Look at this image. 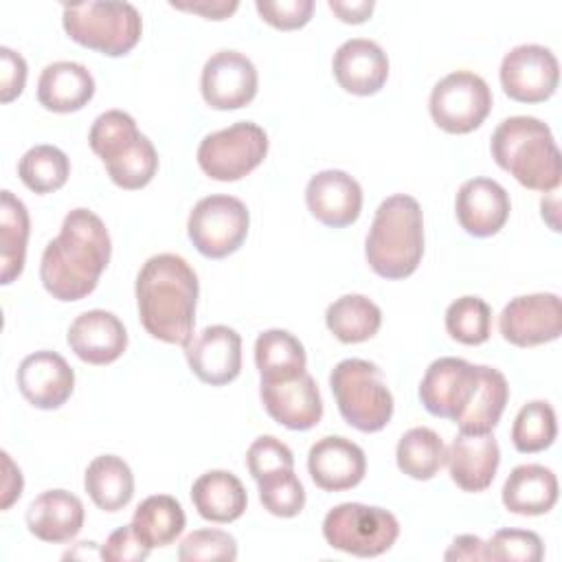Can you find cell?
Wrapping results in <instances>:
<instances>
[{"mask_svg":"<svg viewBox=\"0 0 562 562\" xmlns=\"http://www.w3.org/2000/svg\"><path fill=\"white\" fill-rule=\"evenodd\" d=\"M110 255L112 241L103 220L88 209H72L42 252V285L57 301H79L97 288Z\"/></svg>","mask_w":562,"mask_h":562,"instance_id":"cell-1","label":"cell"},{"mask_svg":"<svg viewBox=\"0 0 562 562\" xmlns=\"http://www.w3.org/2000/svg\"><path fill=\"white\" fill-rule=\"evenodd\" d=\"M198 294V274L180 255L149 257L136 277L138 316L147 334L184 347L193 336Z\"/></svg>","mask_w":562,"mask_h":562,"instance_id":"cell-2","label":"cell"},{"mask_svg":"<svg viewBox=\"0 0 562 562\" xmlns=\"http://www.w3.org/2000/svg\"><path fill=\"white\" fill-rule=\"evenodd\" d=\"M492 158L531 191H553L562 178V158L547 123L536 116H509L490 140Z\"/></svg>","mask_w":562,"mask_h":562,"instance_id":"cell-3","label":"cell"},{"mask_svg":"<svg viewBox=\"0 0 562 562\" xmlns=\"http://www.w3.org/2000/svg\"><path fill=\"white\" fill-rule=\"evenodd\" d=\"M364 257L371 270L384 279L411 277L424 257V215L413 195L386 198L371 222Z\"/></svg>","mask_w":562,"mask_h":562,"instance_id":"cell-4","label":"cell"},{"mask_svg":"<svg viewBox=\"0 0 562 562\" xmlns=\"http://www.w3.org/2000/svg\"><path fill=\"white\" fill-rule=\"evenodd\" d=\"M88 143L103 160L110 180L121 189H143L158 171L154 143L138 132L136 121L123 110L99 114L90 127Z\"/></svg>","mask_w":562,"mask_h":562,"instance_id":"cell-5","label":"cell"},{"mask_svg":"<svg viewBox=\"0 0 562 562\" xmlns=\"http://www.w3.org/2000/svg\"><path fill=\"white\" fill-rule=\"evenodd\" d=\"M61 24L68 37L108 57L130 53L143 33V20L130 2H77L64 4Z\"/></svg>","mask_w":562,"mask_h":562,"instance_id":"cell-6","label":"cell"},{"mask_svg":"<svg viewBox=\"0 0 562 562\" xmlns=\"http://www.w3.org/2000/svg\"><path fill=\"white\" fill-rule=\"evenodd\" d=\"M329 386L342 419L360 432H378L393 417V395L378 364L362 358L340 360Z\"/></svg>","mask_w":562,"mask_h":562,"instance_id":"cell-7","label":"cell"},{"mask_svg":"<svg viewBox=\"0 0 562 562\" xmlns=\"http://www.w3.org/2000/svg\"><path fill=\"white\" fill-rule=\"evenodd\" d=\"M323 536L338 551L375 558L395 544L400 522L389 509L364 503H340L325 514Z\"/></svg>","mask_w":562,"mask_h":562,"instance_id":"cell-8","label":"cell"},{"mask_svg":"<svg viewBox=\"0 0 562 562\" xmlns=\"http://www.w3.org/2000/svg\"><path fill=\"white\" fill-rule=\"evenodd\" d=\"M268 154V134L252 121L211 132L198 147L200 169L220 182H235L257 169Z\"/></svg>","mask_w":562,"mask_h":562,"instance_id":"cell-9","label":"cell"},{"mask_svg":"<svg viewBox=\"0 0 562 562\" xmlns=\"http://www.w3.org/2000/svg\"><path fill=\"white\" fill-rule=\"evenodd\" d=\"M248 226L246 204L239 198L215 193L195 202L187 220V235L200 255L224 259L244 244Z\"/></svg>","mask_w":562,"mask_h":562,"instance_id":"cell-10","label":"cell"},{"mask_svg":"<svg viewBox=\"0 0 562 562\" xmlns=\"http://www.w3.org/2000/svg\"><path fill=\"white\" fill-rule=\"evenodd\" d=\"M428 110L443 132L468 134L487 119L492 110V90L476 72L454 70L435 83Z\"/></svg>","mask_w":562,"mask_h":562,"instance_id":"cell-11","label":"cell"},{"mask_svg":"<svg viewBox=\"0 0 562 562\" xmlns=\"http://www.w3.org/2000/svg\"><path fill=\"white\" fill-rule=\"evenodd\" d=\"M498 77L509 99L518 103H540L555 92L560 66L547 46L520 44L505 53Z\"/></svg>","mask_w":562,"mask_h":562,"instance_id":"cell-12","label":"cell"},{"mask_svg":"<svg viewBox=\"0 0 562 562\" xmlns=\"http://www.w3.org/2000/svg\"><path fill=\"white\" fill-rule=\"evenodd\" d=\"M498 331L507 342L516 347H536L560 338V296L551 292H536L512 299L498 316Z\"/></svg>","mask_w":562,"mask_h":562,"instance_id":"cell-13","label":"cell"},{"mask_svg":"<svg viewBox=\"0 0 562 562\" xmlns=\"http://www.w3.org/2000/svg\"><path fill=\"white\" fill-rule=\"evenodd\" d=\"M476 382L479 364L452 356L437 358L428 364L419 382V400L430 415L457 422L468 408Z\"/></svg>","mask_w":562,"mask_h":562,"instance_id":"cell-14","label":"cell"},{"mask_svg":"<svg viewBox=\"0 0 562 562\" xmlns=\"http://www.w3.org/2000/svg\"><path fill=\"white\" fill-rule=\"evenodd\" d=\"M259 77L255 64L239 50L213 53L200 77V90L213 110H237L257 94Z\"/></svg>","mask_w":562,"mask_h":562,"instance_id":"cell-15","label":"cell"},{"mask_svg":"<svg viewBox=\"0 0 562 562\" xmlns=\"http://www.w3.org/2000/svg\"><path fill=\"white\" fill-rule=\"evenodd\" d=\"M259 397L266 413L290 430H310L323 417L321 391L307 371L285 380H261Z\"/></svg>","mask_w":562,"mask_h":562,"instance_id":"cell-16","label":"cell"},{"mask_svg":"<svg viewBox=\"0 0 562 562\" xmlns=\"http://www.w3.org/2000/svg\"><path fill=\"white\" fill-rule=\"evenodd\" d=\"M184 356L198 380L224 386L241 371V338L228 325H211L189 338Z\"/></svg>","mask_w":562,"mask_h":562,"instance_id":"cell-17","label":"cell"},{"mask_svg":"<svg viewBox=\"0 0 562 562\" xmlns=\"http://www.w3.org/2000/svg\"><path fill=\"white\" fill-rule=\"evenodd\" d=\"M18 389L22 397L42 411L66 404L75 389V371L57 351H33L18 367Z\"/></svg>","mask_w":562,"mask_h":562,"instance_id":"cell-18","label":"cell"},{"mask_svg":"<svg viewBox=\"0 0 562 562\" xmlns=\"http://www.w3.org/2000/svg\"><path fill=\"white\" fill-rule=\"evenodd\" d=\"M305 204L321 224L345 228L353 224L362 211V189L347 171L325 169L310 178Z\"/></svg>","mask_w":562,"mask_h":562,"instance_id":"cell-19","label":"cell"},{"mask_svg":"<svg viewBox=\"0 0 562 562\" xmlns=\"http://www.w3.org/2000/svg\"><path fill=\"white\" fill-rule=\"evenodd\" d=\"M307 470L312 481L325 492H342L356 487L367 472L364 450L347 437L327 435L307 452Z\"/></svg>","mask_w":562,"mask_h":562,"instance_id":"cell-20","label":"cell"},{"mask_svg":"<svg viewBox=\"0 0 562 562\" xmlns=\"http://www.w3.org/2000/svg\"><path fill=\"white\" fill-rule=\"evenodd\" d=\"M509 211L512 204L507 191L492 178H470L457 191L454 213L468 235H496L505 226Z\"/></svg>","mask_w":562,"mask_h":562,"instance_id":"cell-21","label":"cell"},{"mask_svg":"<svg viewBox=\"0 0 562 562\" xmlns=\"http://www.w3.org/2000/svg\"><path fill=\"white\" fill-rule=\"evenodd\" d=\"M331 70L342 90L358 97H369L382 90L386 83L389 57L373 40L351 37L336 48Z\"/></svg>","mask_w":562,"mask_h":562,"instance_id":"cell-22","label":"cell"},{"mask_svg":"<svg viewBox=\"0 0 562 562\" xmlns=\"http://www.w3.org/2000/svg\"><path fill=\"white\" fill-rule=\"evenodd\" d=\"M68 347L88 364H110L127 349V331L121 318L105 310H88L68 327Z\"/></svg>","mask_w":562,"mask_h":562,"instance_id":"cell-23","label":"cell"},{"mask_svg":"<svg viewBox=\"0 0 562 562\" xmlns=\"http://www.w3.org/2000/svg\"><path fill=\"white\" fill-rule=\"evenodd\" d=\"M446 463L450 479L463 492H483L492 485L501 463L498 441L492 432H459L446 448Z\"/></svg>","mask_w":562,"mask_h":562,"instance_id":"cell-24","label":"cell"},{"mask_svg":"<svg viewBox=\"0 0 562 562\" xmlns=\"http://www.w3.org/2000/svg\"><path fill=\"white\" fill-rule=\"evenodd\" d=\"M83 503L66 490H48L35 496L26 509L29 531L53 544L70 542L83 527Z\"/></svg>","mask_w":562,"mask_h":562,"instance_id":"cell-25","label":"cell"},{"mask_svg":"<svg viewBox=\"0 0 562 562\" xmlns=\"http://www.w3.org/2000/svg\"><path fill=\"white\" fill-rule=\"evenodd\" d=\"M92 94L94 77L79 61H53L37 79V101L50 112H77L88 105Z\"/></svg>","mask_w":562,"mask_h":562,"instance_id":"cell-26","label":"cell"},{"mask_svg":"<svg viewBox=\"0 0 562 562\" xmlns=\"http://www.w3.org/2000/svg\"><path fill=\"white\" fill-rule=\"evenodd\" d=\"M558 503L555 474L538 463L516 465L503 485V505L512 514L540 516Z\"/></svg>","mask_w":562,"mask_h":562,"instance_id":"cell-27","label":"cell"},{"mask_svg":"<svg viewBox=\"0 0 562 562\" xmlns=\"http://www.w3.org/2000/svg\"><path fill=\"white\" fill-rule=\"evenodd\" d=\"M191 501L198 514L211 522H233L248 505L241 481L228 470H209L193 481Z\"/></svg>","mask_w":562,"mask_h":562,"instance_id":"cell-28","label":"cell"},{"mask_svg":"<svg viewBox=\"0 0 562 562\" xmlns=\"http://www.w3.org/2000/svg\"><path fill=\"white\" fill-rule=\"evenodd\" d=\"M509 400V384L505 375L487 364H479V382L474 389V395L463 411V415L454 422L459 426V432H472V435H485L496 428L501 422V415Z\"/></svg>","mask_w":562,"mask_h":562,"instance_id":"cell-29","label":"cell"},{"mask_svg":"<svg viewBox=\"0 0 562 562\" xmlns=\"http://www.w3.org/2000/svg\"><path fill=\"white\" fill-rule=\"evenodd\" d=\"M31 220L24 202L9 189L0 195V281L9 285L24 270Z\"/></svg>","mask_w":562,"mask_h":562,"instance_id":"cell-30","label":"cell"},{"mask_svg":"<svg viewBox=\"0 0 562 562\" xmlns=\"http://www.w3.org/2000/svg\"><path fill=\"white\" fill-rule=\"evenodd\" d=\"M83 487L99 509L119 512L134 496V474L121 457L101 454L88 463Z\"/></svg>","mask_w":562,"mask_h":562,"instance_id":"cell-31","label":"cell"},{"mask_svg":"<svg viewBox=\"0 0 562 562\" xmlns=\"http://www.w3.org/2000/svg\"><path fill=\"white\" fill-rule=\"evenodd\" d=\"M187 516L182 505L169 494L147 496L132 516V527L136 536L149 547H167L171 544L184 529Z\"/></svg>","mask_w":562,"mask_h":562,"instance_id":"cell-32","label":"cell"},{"mask_svg":"<svg viewBox=\"0 0 562 562\" xmlns=\"http://www.w3.org/2000/svg\"><path fill=\"white\" fill-rule=\"evenodd\" d=\"M255 364L261 380L294 378L305 371V347L285 329H266L255 340Z\"/></svg>","mask_w":562,"mask_h":562,"instance_id":"cell-33","label":"cell"},{"mask_svg":"<svg viewBox=\"0 0 562 562\" xmlns=\"http://www.w3.org/2000/svg\"><path fill=\"white\" fill-rule=\"evenodd\" d=\"M325 325L340 342H364L378 334L382 312L364 294H345L327 307Z\"/></svg>","mask_w":562,"mask_h":562,"instance_id":"cell-34","label":"cell"},{"mask_svg":"<svg viewBox=\"0 0 562 562\" xmlns=\"http://www.w3.org/2000/svg\"><path fill=\"white\" fill-rule=\"evenodd\" d=\"M395 461L406 476L428 481L446 463V443L432 428L415 426L400 437Z\"/></svg>","mask_w":562,"mask_h":562,"instance_id":"cell-35","label":"cell"},{"mask_svg":"<svg viewBox=\"0 0 562 562\" xmlns=\"http://www.w3.org/2000/svg\"><path fill=\"white\" fill-rule=\"evenodd\" d=\"M18 176L35 193H53L66 184L70 160L55 145H35L20 158Z\"/></svg>","mask_w":562,"mask_h":562,"instance_id":"cell-36","label":"cell"},{"mask_svg":"<svg viewBox=\"0 0 562 562\" xmlns=\"http://www.w3.org/2000/svg\"><path fill=\"white\" fill-rule=\"evenodd\" d=\"M558 422L555 411L544 400L527 402L512 426V443L518 452L531 454L549 448L555 441Z\"/></svg>","mask_w":562,"mask_h":562,"instance_id":"cell-37","label":"cell"},{"mask_svg":"<svg viewBox=\"0 0 562 562\" xmlns=\"http://www.w3.org/2000/svg\"><path fill=\"white\" fill-rule=\"evenodd\" d=\"M446 331L461 345H483L492 331V310L481 296H461L446 310Z\"/></svg>","mask_w":562,"mask_h":562,"instance_id":"cell-38","label":"cell"},{"mask_svg":"<svg viewBox=\"0 0 562 562\" xmlns=\"http://www.w3.org/2000/svg\"><path fill=\"white\" fill-rule=\"evenodd\" d=\"M259 501L263 509L279 518H292L305 507V490L292 470H279L257 481Z\"/></svg>","mask_w":562,"mask_h":562,"instance_id":"cell-39","label":"cell"},{"mask_svg":"<svg viewBox=\"0 0 562 562\" xmlns=\"http://www.w3.org/2000/svg\"><path fill=\"white\" fill-rule=\"evenodd\" d=\"M178 558L182 562H231L237 558V542L228 531L222 529H195L182 538L178 547Z\"/></svg>","mask_w":562,"mask_h":562,"instance_id":"cell-40","label":"cell"},{"mask_svg":"<svg viewBox=\"0 0 562 562\" xmlns=\"http://www.w3.org/2000/svg\"><path fill=\"white\" fill-rule=\"evenodd\" d=\"M487 551L496 562H540L544 555L540 536L527 529H498L490 538Z\"/></svg>","mask_w":562,"mask_h":562,"instance_id":"cell-41","label":"cell"},{"mask_svg":"<svg viewBox=\"0 0 562 562\" xmlns=\"http://www.w3.org/2000/svg\"><path fill=\"white\" fill-rule=\"evenodd\" d=\"M246 465H248V472L252 474V479L259 481L266 474H272L279 470H292L294 457H292V450L283 441H279L272 435H263L250 443V448L246 452Z\"/></svg>","mask_w":562,"mask_h":562,"instance_id":"cell-42","label":"cell"},{"mask_svg":"<svg viewBox=\"0 0 562 562\" xmlns=\"http://www.w3.org/2000/svg\"><path fill=\"white\" fill-rule=\"evenodd\" d=\"M255 9L261 15V20L268 22L270 26L279 31H294L310 22L314 13V2L312 0H281V2L257 0Z\"/></svg>","mask_w":562,"mask_h":562,"instance_id":"cell-43","label":"cell"},{"mask_svg":"<svg viewBox=\"0 0 562 562\" xmlns=\"http://www.w3.org/2000/svg\"><path fill=\"white\" fill-rule=\"evenodd\" d=\"M149 551L151 549L136 536L130 522L108 536V540L99 549V558L105 562H143Z\"/></svg>","mask_w":562,"mask_h":562,"instance_id":"cell-44","label":"cell"},{"mask_svg":"<svg viewBox=\"0 0 562 562\" xmlns=\"http://www.w3.org/2000/svg\"><path fill=\"white\" fill-rule=\"evenodd\" d=\"M0 101L11 103L18 99L26 83V61L20 53H15L9 46H0Z\"/></svg>","mask_w":562,"mask_h":562,"instance_id":"cell-45","label":"cell"},{"mask_svg":"<svg viewBox=\"0 0 562 562\" xmlns=\"http://www.w3.org/2000/svg\"><path fill=\"white\" fill-rule=\"evenodd\" d=\"M446 560H490V551H487V542H483L479 536L472 533H461L452 540V544L448 547V551L443 553Z\"/></svg>","mask_w":562,"mask_h":562,"instance_id":"cell-46","label":"cell"},{"mask_svg":"<svg viewBox=\"0 0 562 562\" xmlns=\"http://www.w3.org/2000/svg\"><path fill=\"white\" fill-rule=\"evenodd\" d=\"M2 465H4V481H2V503H0V507L9 509L22 496L24 481H22L20 468L11 461V457L7 452H2Z\"/></svg>","mask_w":562,"mask_h":562,"instance_id":"cell-47","label":"cell"},{"mask_svg":"<svg viewBox=\"0 0 562 562\" xmlns=\"http://www.w3.org/2000/svg\"><path fill=\"white\" fill-rule=\"evenodd\" d=\"M173 9H180V11H189V13H198L206 20H226L231 13L237 11L239 2L231 0V2H169Z\"/></svg>","mask_w":562,"mask_h":562,"instance_id":"cell-48","label":"cell"},{"mask_svg":"<svg viewBox=\"0 0 562 562\" xmlns=\"http://www.w3.org/2000/svg\"><path fill=\"white\" fill-rule=\"evenodd\" d=\"M373 2L371 0H360V2H342V0H329V9L338 15V20L349 22V24H360L373 13Z\"/></svg>","mask_w":562,"mask_h":562,"instance_id":"cell-49","label":"cell"}]
</instances>
